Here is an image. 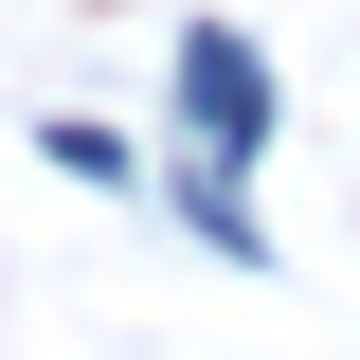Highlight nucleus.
<instances>
[{
	"mask_svg": "<svg viewBox=\"0 0 360 360\" xmlns=\"http://www.w3.org/2000/svg\"><path fill=\"white\" fill-rule=\"evenodd\" d=\"M180 127H198V162H234V180L270 162V54L234 37V18H198V37H180Z\"/></svg>",
	"mask_w": 360,
	"mask_h": 360,
	"instance_id": "nucleus-1",
	"label": "nucleus"
}]
</instances>
